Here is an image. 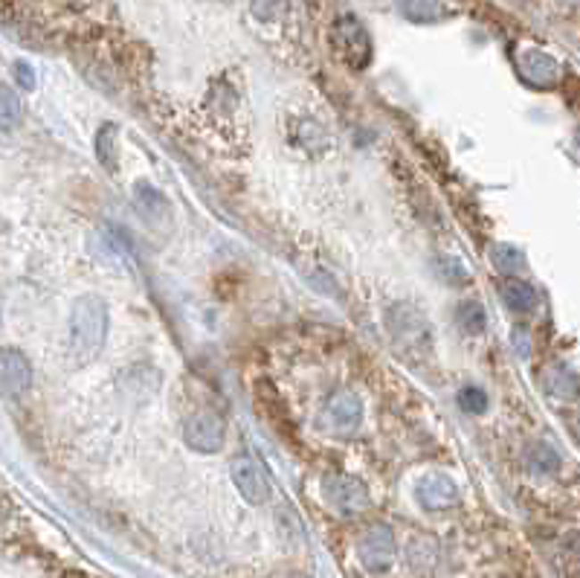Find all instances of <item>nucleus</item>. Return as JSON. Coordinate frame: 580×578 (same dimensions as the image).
<instances>
[{
  "mask_svg": "<svg viewBox=\"0 0 580 578\" xmlns=\"http://www.w3.org/2000/svg\"><path fill=\"white\" fill-rule=\"evenodd\" d=\"M108 340V306L96 294H85L70 311V349L81 364L99 357Z\"/></svg>",
  "mask_w": 580,
  "mask_h": 578,
  "instance_id": "f257e3e1",
  "label": "nucleus"
},
{
  "mask_svg": "<svg viewBox=\"0 0 580 578\" xmlns=\"http://www.w3.org/2000/svg\"><path fill=\"white\" fill-rule=\"evenodd\" d=\"M386 329L406 355H427L433 349V326L424 311L412 303H394L386 311Z\"/></svg>",
  "mask_w": 580,
  "mask_h": 578,
  "instance_id": "f03ea898",
  "label": "nucleus"
},
{
  "mask_svg": "<svg viewBox=\"0 0 580 578\" xmlns=\"http://www.w3.org/2000/svg\"><path fill=\"white\" fill-rule=\"evenodd\" d=\"M331 44H334V53L348 67H354V71H366L371 64V38L366 27L360 24V18L354 15L336 18V24L331 29Z\"/></svg>",
  "mask_w": 580,
  "mask_h": 578,
  "instance_id": "7ed1b4c3",
  "label": "nucleus"
},
{
  "mask_svg": "<svg viewBox=\"0 0 580 578\" xmlns=\"http://www.w3.org/2000/svg\"><path fill=\"white\" fill-rule=\"evenodd\" d=\"M232 482H236L238 494L247 500L250 506H264L270 500V480H267V471L261 468V462L255 459L253 454H238L232 459Z\"/></svg>",
  "mask_w": 580,
  "mask_h": 578,
  "instance_id": "20e7f679",
  "label": "nucleus"
},
{
  "mask_svg": "<svg viewBox=\"0 0 580 578\" xmlns=\"http://www.w3.org/2000/svg\"><path fill=\"white\" fill-rule=\"evenodd\" d=\"M227 424L212 410H197L183 422V442L197 454H215L224 448Z\"/></svg>",
  "mask_w": 580,
  "mask_h": 578,
  "instance_id": "39448f33",
  "label": "nucleus"
},
{
  "mask_svg": "<svg viewBox=\"0 0 580 578\" xmlns=\"http://www.w3.org/2000/svg\"><path fill=\"white\" fill-rule=\"evenodd\" d=\"M357 555H360V564H363L369 573H386L392 566V558H394L392 529L383 526V524H375L363 538H360Z\"/></svg>",
  "mask_w": 580,
  "mask_h": 578,
  "instance_id": "423d86ee",
  "label": "nucleus"
},
{
  "mask_svg": "<svg viewBox=\"0 0 580 578\" xmlns=\"http://www.w3.org/2000/svg\"><path fill=\"white\" fill-rule=\"evenodd\" d=\"M325 500L331 503L334 512H340L345 517H354V515L366 512V508H369V491L360 480L340 473V477L325 480Z\"/></svg>",
  "mask_w": 580,
  "mask_h": 578,
  "instance_id": "0eeeda50",
  "label": "nucleus"
},
{
  "mask_svg": "<svg viewBox=\"0 0 580 578\" xmlns=\"http://www.w3.org/2000/svg\"><path fill=\"white\" fill-rule=\"evenodd\" d=\"M517 71L534 88H551L560 79V64L537 47H526L517 53Z\"/></svg>",
  "mask_w": 580,
  "mask_h": 578,
  "instance_id": "6e6552de",
  "label": "nucleus"
},
{
  "mask_svg": "<svg viewBox=\"0 0 580 578\" xmlns=\"http://www.w3.org/2000/svg\"><path fill=\"white\" fill-rule=\"evenodd\" d=\"M325 415L336 433H354L363 422V401L352 390H334L325 404Z\"/></svg>",
  "mask_w": 580,
  "mask_h": 578,
  "instance_id": "1a4fd4ad",
  "label": "nucleus"
},
{
  "mask_svg": "<svg viewBox=\"0 0 580 578\" xmlns=\"http://www.w3.org/2000/svg\"><path fill=\"white\" fill-rule=\"evenodd\" d=\"M134 206L139 218L151 227H169L171 224V204L157 187H151L148 180L134 183Z\"/></svg>",
  "mask_w": 580,
  "mask_h": 578,
  "instance_id": "9d476101",
  "label": "nucleus"
},
{
  "mask_svg": "<svg viewBox=\"0 0 580 578\" xmlns=\"http://www.w3.org/2000/svg\"><path fill=\"white\" fill-rule=\"evenodd\" d=\"M415 497L427 512H444V508H452L459 503V489L447 473H427V477L418 482Z\"/></svg>",
  "mask_w": 580,
  "mask_h": 578,
  "instance_id": "9b49d317",
  "label": "nucleus"
},
{
  "mask_svg": "<svg viewBox=\"0 0 580 578\" xmlns=\"http://www.w3.org/2000/svg\"><path fill=\"white\" fill-rule=\"evenodd\" d=\"M32 384V366L18 349L0 352V396H21Z\"/></svg>",
  "mask_w": 580,
  "mask_h": 578,
  "instance_id": "f8f14e48",
  "label": "nucleus"
},
{
  "mask_svg": "<svg viewBox=\"0 0 580 578\" xmlns=\"http://www.w3.org/2000/svg\"><path fill=\"white\" fill-rule=\"evenodd\" d=\"M502 303L508 311H514V314H528L534 303H537V297H534V288L526 280L508 276V280L502 282Z\"/></svg>",
  "mask_w": 580,
  "mask_h": 578,
  "instance_id": "ddd939ff",
  "label": "nucleus"
},
{
  "mask_svg": "<svg viewBox=\"0 0 580 578\" xmlns=\"http://www.w3.org/2000/svg\"><path fill=\"white\" fill-rule=\"evenodd\" d=\"M403 18L415 21V24H429V21H435L444 15V6H441V0H398Z\"/></svg>",
  "mask_w": 580,
  "mask_h": 578,
  "instance_id": "4468645a",
  "label": "nucleus"
},
{
  "mask_svg": "<svg viewBox=\"0 0 580 578\" xmlns=\"http://www.w3.org/2000/svg\"><path fill=\"white\" fill-rule=\"evenodd\" d=\"M456 323L459 326L468 331V334H479L485 331L487 326V314H485V308L482 303H476V299H461L459 308H456Z\"/></svg>",
  "mask_w": 580,
  "mask_h": 578,
  "instance_id": "2eb2a0df",
  "label": "nucleus"
},
{
  "mask_svg": "<svg viewBox=\"0 0 580 578\" xmlns=\"http://www.w3.org/2000/svg\"><path fill=\"white\" fill-rule=\"evenodd\" d=\"M23 105L18 94L6 85H0V131H12L21 122Z\"/></svg>",
  "mask_w": 580,
  "mask_h": 578,
  "instance_id": "dca6fc26",
  "label": "nucleus"
},
{
  "mask_svg": "<svg viewBox=\"0 0 580 578\" xmlns=\"http://www.w3.org/2000/svg\"><path fill=\"white\" fill-rule=\"evenodd\" d=\"M528 465L537 473H554L557 468H560V457H557V450L551 445L540 442L528 450Z\"/></svg>",
  "mask_w": 580,
  "mask_h": 578,
  "instance_id": "f3484780",
  "label": "nucleus"
},
{
  "mask_svg": "<svg viewBox=\"0 0 580 578\" xmlns=\"http://www.w3.org/2000/svg\"><path fill=\"white\" fill-rule=\"evenodd\" d=\"M435 555H438V547L435 540H429L424 535H418L410 540V564H415L418 570H427V566L435 564Z\"/></svg>",
  "mask_w": 580,
  "mask_h": 578,
  "instance_id": "a211bd4d",
  "label": "nucleus"
},
{
  "mask_svg": "<svg viewBox=\"0 0 580 578\" xmlns=\"http://www.w3.org/2000/svg\"><path fill=\"white\" fill-rule=\"evenodd\" d=\"M96 155L104 169H116V125H102L96 134Z\"/></svg>",
  "mask_w": 580,
  "mask_h": 578,
  "instance_id": "6ab92c4d",
  "label": "nucleus"
},
{
  "mask_svg": "<svg viewBox=\"0 0 580 578\" xmlns=\"http://www.w3.org/2000/svg\"><path fill=\"white\" fill-rule=\"evenodd\" d=\"M493 264L499 271L514 273V271L522 268V264H526V256H522V253L517 247H510V245H496L493 247Z\"/></svg>",
  "mask_w": 580,
  "mask_h": 578,
  "instance_id": "aec40b11",
  "label": "nucleus"
},
{
  "mask_svg": "<svg viewBox=\"0 0 580 578\" xmlns=\"http://www.w3.org/2000/svg\"><path fill=\"white\" fill-rule=\"evenodd\" d=\"M438 276L450 285H464L470 280L468 268H464V264L459 259H452V256H441L438 259Z\"/></svg>",
  "mask_w": 580,
  "mask_h": 578,
  "instance_id": "412c9836",
  "label": "nucleus"
},
{
  "mask_svg": "<svg viewBox=\"0 0 580 578\" xmlns=\"http://www.w3.org/2000/svg\"><path fill=\"white\" fill-rule=\"evenodd\" d=\"M459 407L464 413H485L487 410V396H485V390L479 387H461L459 390Z\"/></svg>",
  "mask_w": 580,
  "mask_h": 578,
  "instance_id": "4be33fe9",
  "label": "nucleus"
},
{
  "mask_svg": "<svg viewBox=\"0 0 580 578\" xmlns=\"http://www.w3.org/2000/svg\"><path fill=\"white\" fill-rule=\"evenodd\" d=\"M15 79H18L21 88H27V90L35 88V71H32L27 62H18V64H15Z\"/></svg>",
  "mask_w": 580,
  "mask_h": 578,
  "instance_id": "5701e85b",
  "label": "nucleus"
}]
</instances>
